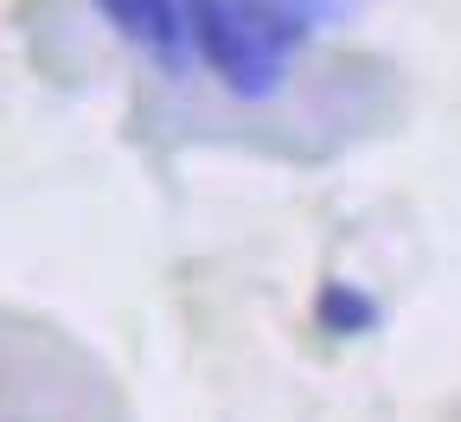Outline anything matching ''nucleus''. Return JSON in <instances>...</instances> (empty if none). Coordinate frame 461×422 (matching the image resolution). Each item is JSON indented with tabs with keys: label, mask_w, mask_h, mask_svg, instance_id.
<instances>
[{
	"label": "nucleus",
	"mask_w": 461,
	"mask_h": 422,
	"mask_svg": "<svg viewBox=\"0 0 461 422\" xmlns=\"http://www.w3.org/2000/svg\"><path fill=\"white\" fill-rule=\"evenodd\" d=\"M314 320H321L333 339H359V333L378 327V301H372L366 288H353V282H327V288L314 294Z\"/></svg>",
	"instance_id": "20e7f679"
},
{
	"label": "nucleus",
	"mask_w": 461,
	"mask_h": 422,
	"mask_svg": "<svg viewBox=\"0 0 461 422\" xmlns=\"http://www.w3.org/2000/svg\"><path fill=\"white\" fill-rule=\"evenodd\" d=\"M96 7H103V20L122 32V39L148 45V51L160 58V71H167V77H180V71H186L193 32H186V7H180V0H96Z\"/></svg>",
	"instance_id": "f03ea898"
},
{
	"label": "nucleus",
	"mask_w": 461,
	"mask_h": 422,
	"mask_svg": "<svg viewBox=\"0 0 461 422\" xmlns=\"http://www.w3.org/2000/svg\"><path fill=\"white\" fill-rule=\"evenodd\" d=\"M238 13L250 20V32L269 45V51H282V58H295L321 26H333L346 7L339 0H238Z\"/></svg>",
	"instance_id": "7ed1b4c3"
},
{
	"label": "nucleus",
	"mask_w": 461,
	"mask_h": 422,
	"mask_svg": "<svg viewBox=\"0 0 461 422\" xmlns=\"http://www.w3.org/2000/svg\"><path fill=\"white\" fill-rule=\"evenodd\" d=\"M186 7V32H193V51H199V65L238 96V103H269L282 96L288 84V58L269 51L250 20L238 13V0H180Z\"/></svg>",
	"instance_id": "f257e3e1"
}]
</instances>
